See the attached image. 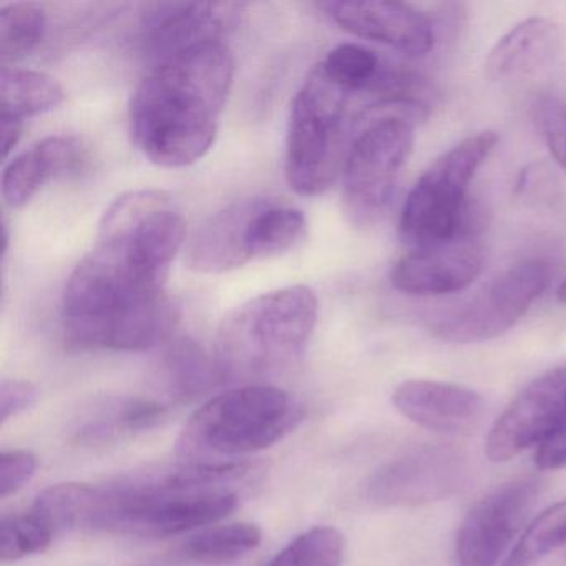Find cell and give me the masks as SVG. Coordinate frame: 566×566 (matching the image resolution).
<instances>
[{
	"instance_id": "19",
	"label": "cell",
	"mask_w": 566,
	"mask_h": 566,
	"mask_svg": "<svg viewBox=\"0 0 566 566\" xmlns=\"http://www.w3.org/2000/svg\"><path fill=\"white\" fill-rule=\"evenodd\" d=\"M562 42V29L552 19H526L490 49L485 61L486 77L493 82L532 77L555 62Z\"/></svg>"
},
{
	"instance_id": "29",
	"label": "cell",
	"mask_w": 566,
	"mask_h": 566,
	"mask_svg": "<svg viewBox=\"0 0 566 566\" xmlns=\"http://www.w3.org/2000/svg\"><path fill=\"white\" fill-rule=\"evenodd\" d=\"M170 407L155 399H134L122 402L111 416L102 417L95 423H88L82 436L88 440H105L117 433L145 432L167 420Z\"/></svg>"
},
{
	"instance_id": "34",
	"label": "cell",
	"mask_w": 566,
	"mask_h": 566,
	"mask_svg": "<svg viewBox=\"0 0 566 566\" xmlns=\"http://www.w3.org/2000/svg\"><path fill=\"white\" fill-rule=\"evenodd\" d=\"M535 463L539 470L566 469V427L536 449Z\"/></svg>"
},
{
	"instance_id": "23",
	"label": "cell",
	"mask_w": 566,
	"mask_h": 566,
	"mask_svg": "<svg viewBox=\"0 0 566 566\" xmlns=\"http://www.w3.org/2000/svg\"><path fill=\"white\" fill-rule=\"evenodd\" d=\"M306 233V218L300 208L261 198L251 221V260L277 256L300 243Z\"/></svg>"
},
{
	"instance_id": "33",
	"label": "cell",
	"mask_w": 566,
	"mask_h": 566,
	"mask_svg": "<svg viewBox=\"0 0 566 566\" xmlns=\"http://www.w3.org/2000/svg\"><path fill=\"white\" fill-rule=\"evenodd\" d=\"M38 387L28 380L4 379L0 384V427L28 412L38 402Z\"/></svg>"
},
{
	"instance_id": "25",
	"label": "cell",
	"mask_w": 566,
	"mask_h": 566,
	"mask_svg": "<svg viewBox=\"0 0 566 566\" xmlns=\"http://www.w3.org/2000/svg\"><path fill=\"white\" fill-rule=\"evenodd\" d=\"M323 74L347 94L376 92L386 64L370 49L359 44H340L334 48L319 64Z\"/></svg>"
},
{
	"instance_id": "22",
	"label": "cell",
	"mask_w": 566,
	"mask_h": 566,
	"mask_svg": "<svg viewBox=\"0 0 566 566\" xmlns=\"http://www.w3.org/2000/svg\"><path fill=\"white\" fill-rule=\"evenodd\" d=\"M64 101V88L51 75L9 65L0 71V120L24 124L25 118L54 111Z\"/></svg>"
},
{
	"instance_id": "14",
	"label": "cell",
	"mask_w": 566,
	"mask_h": 566,
	"mask_svg": "<svg viewBox=\"0 0 566 566\" xmlns=\"http://www.w3.org/2000/svg\"><path fill=\"white\" fill-rule=\"evenodd\" d=\"M241 6L230 2H168L147 8L142 45L155 65L208 42H221L237 24Z\"/></svg>"
},
{
	"instance_id": "12",
	"label": "cell",
	"mask_w": 566,
	"mask_h": 566,
	"mask_svg": "<svg viewBox=\"0 0 566 566\" xmlns=\"http://www.w3.org/2000/svg\"><path fill=\"white\" fill-rule=\"evenodd\" d=\"M538 479L505 483L483 496L457 533L459 566H499L542 495ZM510 553V552H509Z\"/></svg>"
},
{
	"instance_id": "28",
	"label": "cell",
	"mask_w": 566,
	"mask_h": 566,
	"mask_svg": "<svg viewBox=\"0 0 566 566\" xmlns=\"http://www.w3.org/2000/svg\"><path fill=\"white\" fill-rule=\"evenodd\" d=\"M346 542L334 526H314L281 549L268 566H343Z\"/></svg>"
},
{
	"instance_id": "36",
	"label": "cell",
	"mask_w": 566,
	"mask_h": 566,
	"mask_svg": "<svg viewBox=\"0 0 566 566\" xmlns=\"http://www.w3.org/2000/svg\"><path fill=\"white\" fill-rule=\"evenodd\" d=\"M558 300H559V303L563 304V306H566V277H565V281H563V283L559 284Z\"/></svg>"
},
{
	"instance_id": "6",
	"label": "cell",
	"mask_w": 566,
	"mask_h": 566,
	"mask_svg": "<svg viewBox=\"0 0 566 566\" xmlns=\"http://www.w3.org/2000/svg\"><path fill=\"white\" fill-rule=\"evenodd\" d=\"M316 323L317 300L311 287L268 291L224 317L217 357L227 376L274 369L301 356Z\"/></svg>"
},
{
	"instance_id": "21",
	"label": "cell",
	"mask_w": 566,
	"mask_h": 566,
	"mask_svg": "<svg viewBox=\"0 0 566 566\" xmlns=\"http://www.w3.org/2000/svg\"><path fill=\"white\" fill-rule=\"evenodd\" d=\"M164 377L170 396L185 402L217 389L228 376L217 356H210L197 340L180 337L165 353Z\"/></svg>"
},
{
	"instance_id": "4",
	"label": "cell",
	"mask_w": 566,
	"mask_h": 566,
	"mask_svg": "<svg viewBox=\"0 0 566 566\" xmlns=\"http://www.w3.org/2000/svg\"><path fill=\"white\" fill-rule=\"evenodd\" d=\"M304 409L280 387L243 386L214 396L188 420L178 453L191 463H221L270 449L300 427Z\"/></svg>"
},
{
	"instance_id": "26",
	"label": "cell",
	"mask_w": 566,
	"mask_h": 566,
	"mask_svg": "<svg viewBox=\"0 0 566 566\" xmlns=\"http://www.w3.org/2000/svg\"><path fill=\"white\" fill-rule=\"evenodd\" d=\"M48 31L44 9L31 2H15L0 9V61L8 65L31 55Z\"/></svg>"
},
{
	"instance_id": "24",
	"label": "cell",
	"mask_w": 566,
	"mask_h": 566,
	"mask_svg": "<svg viewBox=\"0 0 566 566\" xmlns=\"http://www.w3.org/2000/svg\"><path fill=\"white\" fill-rule=\"evenodd\" d=\"M263 542V532L254 523L210 525L185 542L188 559L205 565H228L250 555Z\"/></svg>"
},
{
	"instance_id": "9",
	"label": "cell",
	"mask_w": 566,
	"mask_h": 566,
	"mask_svg": "<svg viewBox=\"0 0 566 566\" xmlns=\"http://www.w3.org/2000/svg\"><path fill=\"white\" fill-rule=\"evenodd\" d=\"M413 132L416 125L402 118L374 117L354 138L340 171L344 217L354 228L367 230L386 217Z\"/></svg>"
},
{
	"instance_id": "31",
	"label": "cell",
	"mask_w": 566,
	"mask_h": 566,
	"mask_svg": "<svg viewBox=\"0 0 566 566\" xmlns=\"http://www.w3.org/2000/svg\"><path fill=\"white\" fill-rule=\"evenodd\" d=\"M536 128L549 155L566 174V101L558 95H543L533 107Z\"/></svg>"
},
{
	"instance_id": "2",
	"label": "cell",
	"mask_w": 566,
	"mask_h": 566,
	"mask_svg": "<svg viewBox=\"0 0 566 566\" xmlns=\"http://www.w3.org/2000/svg\"><path fill=\"white\" fill-rule=\"evenodd\" d=\"M253 472L244 462H190L157 475L92 485L85 530L168 538L217 525L234 512L238 486Z\"/></svg>"
},
{
	"instance_id": "13",
	"label": "cell",
	"mask_w": 566,
	"mask_h": 566,
	"mask_svg": "<svg viewBox=\"0 0 566 566\" xmlns=\"http://www.w3.org/2000/svg\"><path fill=\"white\" fill-rule=\"evenodd\" d=\"M565 427L566 364L536 377L509 403L486 437V457L509 462Z\"/></svg>"
},
{
	"instance_id": "16",
	"label": "cell",
	"mask_w": 566,
	"mask_h": 566,
	"mask_svg": "<svg viewBox=\"0 0 566 566\" xmlns=\"http://www.w3.org/2000/svg\"><path fill=\"white\" fill-rule=\"evenodd\" d=\"M485 250L479 238L419 248L394 266V287L410 296H443L469 287L482 274Z\"/></svg>"
},
{
	"instance_id": "8",
	"label": "cell",
	"mask_w": 566,
	"mask_h": 566,
	"mask_svg": "<svg viewBox=\"0 0 566 566\" xmlns=\"http://www.w3.org/2000/svg\"><path fill=\"white\" fill-rule=\"evenodd\" d=\"M185 231L184 213L170 195L160 190L128 191L102 217L95 248L167 284L171 263L184 248Z\"/></svg>"
},
{
	"instance_id": "7",
	"label": "cell",
	"mask_w": 566,
	"mask_h": 566,
	"mask_svg": "<svg viewBox=\"0 0 566 566\" xmlns=\"http://www.w3.org/2000/svg\"><path fill=\"white\" fill-rule=\"evenodd\" d=\"M350 94L313 69L297 91L287 127V185L301 197L323 195L346 161Z\"/></svg>"
},
{
	"instance_id": "3",
	"label": "cell",
	"mask_w": 566,
	"mask_h": 566,
	"mask_svg": "<svg viewBox=\"0 0 566 566\" xmlns=\"http://www.w3.org/2000/svg\"><path fill=\"white\" fill-rule=\"evenodd\" d=\"M178 316L164 284L95 248L69 277L62 301L65 343L78 350L151 349L170 337Z\"/></svg>"
},
{
	"instance_id": "20",
	"label": "cell",
	"mask_w": 566,
	"mask_h": 566,
	"mask_svg": "<svg viewBox=\"0 0 566 566\" xmlns=\"http://www.w3.org/2000/svg\"><path fill=\"white\" fill-rule=\"evenodd\" d=\"M74 137H48L14 158L2 175V197L11 208L28 205L49 181L67 174L78 161Z\"/></svg>"
},
{
	"instance_id": "15",
	"label": "cell",
	"mask_w": 566,
	"mask_h": 566,
	"mask_svg": "<svg viewBox=\"0 0 566 566\" xmlns=\"http://www.w3.org/2000/svg\"><path fill=\"white\" fill-rule=\"evenodd\" d=\"M319 8L343 31L387 45L407 57H422L436 44L432 21L402 2H323Z\"/></svg>"
},
{
	"instance_id": "11",
	"label": "cell",
	"mask_w": 566,
	"mask_h": 566,
	"mask_svg": "<svg viewBox=\"0 0 566 566\" xmlns=\"http://www.w3.org/2000/svg\"><path fill=\"white\" fill-rule=\"evenodd\" d=\"M469 457L452 446H420L380 467L367 499L389 509H413L457 495L469 486Z\"/></svg>"
},
{
	"instance_id": "5",
	"label": "cell",
	"mask_w": 566,
	"mask_h": 566,
	"mask_svg": "<svg viewBox=\"0 0 566 566\" xmlns=\"http://www.w3.org/2000/svg\"><path fill=\"white\" fill-rule=\"evenodd\" d=\"M496 144V132L470 135L443 151L423 171L400 213L399 233L407 244L419 250L479 238L483 213L469 200V190Z\"/></svg>"
},
{
	"instance_id": "1",
	"label": "cell",
	"mask_w": 566,
	"mask_h": 566,
	"mask_svg": "<svg viewBox=\"0 0 566 566\" xmlns=\"http://www.w3.org/2000/svg\"><path fill=\"white\" fill-rule=\"evenodd\" d=\"M233 78L234 57L223 42L197 45L155 65L130 104L138 150L164 168L201 160L217 140Z\"/></svg>"
},
{
	"instance_id": "18",
	"label": "cell",
	"mask_w": 566,
	"mask_h": 566,
	"mask_svg": "<svg viewBox=\"0 0 566 566\" xmlns=\"http://www.w3.org/2000/svg\"><path fill=\"white\" fill-rule=\"evenodd\" d=\"M261 198L237 201L211 214L187 247V263L203 274H221L250 263L251 221Z\"/></svg>"
},
{
	"instance_id": "10",
	"label": "cell",
	"mask_w": 566,
	"mask_h": 566,
	"mask_svg": "<svg viewBox=\"0 0 566 566\" xmlns=\"http://www.w3.org/2000/svg\"><path fill=\"white\" fill-rule=\"evenodd\" d=\"M548 263L523 260L490 280L479 293L430 327L443 343L475 344L509 333L548 287Z\"/></svg>"
},
{
	"instance_id": "32",
	"label": "cell",
	"mask_w": 566,
	"mask_h": 566,
	"mask_svg": "<svg viewBox=\"0 0 566 566\" xmlns=\"http://www.w3.org/2000/svg\"><path fill=\"white\" fill-rule=\"evenodd\" d=\"M38 457L28 450H8L0 455V499L24 489L38 472Z\"/></svg>"
},
{
	"instance_id": "35",
	"label": "cell",
	"mask_w": 566,
	"mask_h": 566,
	"mask_svg": "<svg viewBox=\"0 0 566 566\" xmlns=\"http://www.w3.org/2000/svg\"><path fill=\"white\" fill-rule=\"evenodd\" d=\"M0 145H2V157L8 158L14 150L15 145L21 140L22 127L24 124L18 122L0 120Z\"/></svg>"
},
{
	"instance_id": "30",
	"label": "cell",
	"mask_w": 566,
	"mask_h": 566,
	"mask_svg": "<svg viewBox=\"0 0 566 566\" xmlns=\"http://www.w3.org/2000/svg\"><path fill=\"white\" fill-rule=\"evenodd\" d=\"M54 535L34 512L4 516L0 522V562H21L45 552Z\"/></svg>"
},
{
	"instance_id": "27",
	"label": "cell",
	"mask_w": 566,
	"mask_h": 566,
	"mask_svg": "<svg viewBox=\"0 0 566 566\" xmlns=\"http://www.w3.org/2000/svg\"><path fill=\"white\" fill-rule=\"evenodd\" d=\"M566 546V500L543 510L532 520L503 566H530Z\"/></svg>"
},
{
	"instance_id": "17",
	"label": "cell",
	"mask_w": 566,
	"mask_h": 566,
	"mask_svg": "<svg viewBox=\"0 0 566 566\" xmlns=\"http://www.w3.org/2000/svg\"><path fill=\"white\" fill-rule=\"evenodd\" d=\"M392 403L410 422L440 433L470 432L485 412L482 396L459 384L406 380L392 394Z\"/></svg>"
}]
</instances>
